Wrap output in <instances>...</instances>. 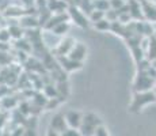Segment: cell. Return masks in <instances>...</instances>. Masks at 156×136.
Wrapping results in <instances>:
<instances>
[{
	"mask_svg": "<svg viewBox=\"0 0 156 136\" xmlns=\"http://www.w3.org/2000/svg\"><path fill=\"white\" fill-rule=\"evenodd\" d=\"M152 102H156V95L155 91H140L139 94L136 95L133 104H132V109L133 110H137V109H141L143 106L148 104H152Z\"/></svg>",
	"mask_w": 156,
	"mask_h": 136,
	"instance_id": "1",
	"label": "cell"
},
{
	"mask_svg": "<svg viewBox=\"0 0 156 136\" xmlns=\"http://www.w3.org/2000/svg\"><path fill=\"white\" fill-rule=\"evenodd\" d=\"M65 121H67V124L71 127V128H80V125H82L83 123V119L82 116H80V113H77V112H68L67 116H65Z\"/></svg>",
	"mask_w": 156,
	"mask_h": 136,
	"instance_id": "2",
	"label": "cell"
},
{
	"mask_svg": "<svg viewBox=\"0 0 156 136\" xmlns=\"http://www.w3.org/2000/svg\"><path fill=\"white\" fill-rule=\"evenodd\" d=\"M86 52L87 49L83 44H75L71 52L68 53V57L72 60H76V61H82V59L86 56Z\"/></svg>",
	"mask_w": 156,
	"mask_h": 136,
	"instance_id": "3",
	"label": "cell"
},
{
	"mask_svg": "<svg viewBox=\"0 0 156 136\" xmlns=\"http://www.w3.org/2000/svg\"><path fill=\"white\" fill-rule=\"evenodd\" d=\"M73 40L72 38H67V40L61 41V44L58 45V53L60 54H68L71 52V49L73 48Z\"/></svg>",
	"mask_w": 156,
	"mask_h": 136,
	"instance_id": "4",
	"label": "cell"
},
{
	"mask_svg": "<svg viewBox=\"0 0 156 136\" xmlns=\"http://www.w3.org/2000/svg\"><path fill=\"white\" fill-rule=\"evenodd\" d=\"M67 123L64 120V117H61V116H56L55 119H53V121H52V128H53V131H61V129H64V124Z\"/></svg>",
	"mask_w": 156,
	"mask_h": 136,
	"instance_id": "5",
	"label": "cell"
},
{
	"mask_svg": "<svg viewBox=\"0 0 156 136\" xmlns=\"http://www.w3.org/2000/svg\"><path fill=\"white\" fill-rule=\"evenodd\" d=\"M106 17V13L102 10H98V8H95V10L91 11V15H90V19H91V22H98V20L103 19V18Z\"/></svg>",
	"mask_w": 156,
	"mask_h": 136,
	"instance_id": "6",
	"label": "cell"
},
{
	"mask_svg": "<svg viewBox=\"0 0 156 136\" xmlns=\"http://www.w3.org/2000/svg\"><path fill=\"white\" fill-rule=\"evenodd\" d=\"M20 26L22 27H35V26H38V20L31 17H23L22 22H20Z\"/></svg>",
	"mask_w": 156,
	"mask_h": 136,
	"instance_id": "7",
	"label": "cell"
},
{
	"mask_svg": "<svg viewBox=\"0 0 156 136\" xmlns=\"http://www.w3.org/2000/svg\"><path fill=\"white\" fill-rule=\"evenodd\" d=\"M48 7H49V10L60 11V10H62V8L65 7V4H64V2H62V0H49Z\"/></svg>",
	"mask_w": 156,
	"mask_h": 136,
	"instance_id": "8",
	"label": "cell"
},
{
	"mask_svg": "<svg viewBox=\"0 0 156 136\" xmlns=\"http://www.w3.org/2000/svg\"><path fill=\"white\" fill-rule=\"evenodd\" d=\"M94 6H95V8L105 11V13H106L109 8H112V6H110V0H95Z\"/></svg>",
	"mask_w": 156,
	"mask_h": 136,
	"instance_id": "9",
	"label": "cell"
},
{
	"mask_svg": "<svg viewBox=\"0 0 156 136\" xmlns=\"http://www.w3.org/2000/svg\"><path fill=\"white\" fill-rule=\"evenodd\" d=\"M95 27H97L98 30H107V29H112V26H110V20L109 19H101L98 20V22H95Z\"/></svg>",
	"mask_w": 156,
	"mask_h": 136,
	"instance_id": "10",
	"label": "cell"
},
{
	"mask_svg": "<svg viewBox=\"0 0 156 136\" xmlns=\"http://www.w3.org/2000/svg\"><path fill=\"white\" fill-rule=\"evenodd\" d=\"M68 29H69V26H68L67 22H60L58 25H56L53 27V31H55L56 34H64Z\"/></svg>",
	"mask_w": 156,
	"mask_h": 136,
	"instance_id": "11",
	"label": "cell"
},
{
	"mask_svg": "<svg viewBox=\"0 0 156 136\" xmlns=\"http://www.w3.org/2000/svg\"><path fill=\"white\" fill-rule=\"evenodd\" d=\"M71 13H72V15H73V18H75V19H76V22L79 23L80 26H87V22H86V19H84V18L82 17V14H80L79 11H77V10H72Z\"/></svg>",
	"mask_w": 156,
	"mask_h": 136,
	"instance_id": "12",
	"label": "cell"
},
{
	"mask_svg": "<svg viewBox=\"0 0 156 136\" xmlns=\"http://www.w3.org/2000/svg\"><path fill=\"white\" fill-rule=\"evenodd\" d=\"M10 33H11V37L16 38L19 40L22 37V30H20V26H11L10 27Z\"/></svg>",
	"mask_w": 156,
	"mask_h": 136,
	"instance_id": "13",
	"label": "cell"
},
{
	"mask_svg": "<svg viewBox=\"0 0 156 136\" xmlns=\"http://www.w3.org/2000/svg\"><path fill=\"white\" fill-rule=\"evenodd\" d=\"M125 4H126L125 0H110V6H112V8L115 11L119 10V8H122Z\"/></svg>",
	"mask_w": 156,
	"mask_h": 136,
	"instance_id": "14",
	"label": "cell"
},
{
	"mask_svg": "<svg viewBox=\"0 0 156 136\" xmlns=\"http://www.w3.org/2000/svg\"><path fill=\"white\" fill-rule=\"evenodd\" d=\"M10 38H11L10 29H8V30H5V29L0 30V41H2V42H7Z\"/></svg>",
	"mask_w": 156,
	"mask_h": 136,
	"instance_id": "15",
	"label": "cell"
},
{
	"mask_svg": "<svg viewBox=\"0 0 156 136\" xmlns=\"http://www.w3.org/2000/svg\"><path fill=\"white\" fill-rule=\"evenodd\" d=\"M94 135H97V136H107L109 135V132L106 131V128H105L102 124H99V125L95 128V132H94Z\"/></svg>",
	"mask_w": 156,
	"mask_h": 136,
	"instance_id": "16",
	"label": "cell"
},
{
	"mask_svg": "<svg viewBox=\"0 0 156 136\" xmlns=\"http://www.w3.org/2000/svg\"><path fill=\"white\" fill-rule=\"evenodd\" d=\"M155 95H156V89H155Z\"/></svg>",
	"mask_w": 156,
	"mask_h": 136,
	"instance_id": "17",
	"label": "cell"
},
{
	"mask_svg": "<svg viewBox=\"0 0 156 136\" xmlns=\"http://www.w3.org/2000/svg\"><path fill=\"white\" fill-rule=\"evenodd\" d=\"M125 2H126V0H125Z\"/></svg>",
	"mask_w": 156,
	"mask_h": 136,
	"instance_id": "18",
	"label": "cell"
}]
</instances>
